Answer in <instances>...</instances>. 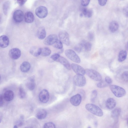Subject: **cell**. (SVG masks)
<instances>
[{
  "label": "cell",
  "mask_w": 128,
  "mask_h": 128,
  "mask_svg": "<svg viewBox=\"0 0 128 128\" xmlns=\"http://www.w3.org/2000/svg\"><path fill=\"white\" fill-rule=\"evenodd\" d=\"M85 108L89 112L92 114L98 116H102L103 112L102 110L98 106L92 104H87Z\"/></svg>",
  "instance_id": "6da1fadb"
},
{
  "label": "cell",
  "mask_w": 128,
  "mask_h": 128,
  "mask_svg": "<svg viewBox=\"0 0 128 128\" xmlns=\"http://www.w3.org/2000/svg\"><path fill=\"white\" fill-rule=\"evenodd\" d=\"M110 88L114 95L117 97H122L126 94L125 90L119 86L112 85L110 86Z\"/></svg>",
  "instance_id": "7a4b0ae2"
},
{
  "label": "cell",
  "mask_w": 128,
  "mask_h": 128,
  "mask_svg": "<svg viewBox=\"0 0 128 128\" xmlns=\"http://www.w3.org/2000/svg\"><path fill=\"white\" fill-rule=\"evenodd\" d=\"M86 74L92 79L95 81L101 80L102 77L101 74L95 70L90 69L85 70Z\"/></svg>",
  "instance_id": "3957f363"
},
{
  "label": "cell",
  "mask_w": 128,
  "mask_h": 128,
  "mask_svg": "<svg viewBox=\"0 0 128 128\" xmlns=\"http://www.w3.org/2000/svg\"><path fill=\"white\" fill-rule=\"evenodd\" d=\"M74 84L78 87L84 86L86 82V79L84 75L76 74L74 76L73 78Z\"/></svg>",
  "instance_id": "277c9868"
},
{
  "label": "cell",
  "mask_w": 128,
  "mask_h": 128,
  "mask_svg": "<svg viewBox=\"0 0 128 128\" xmlns=\"http://www.w3.org/2000/svg\"><path fill=\"white\" fill-rule=\"evenodd\" d=\"M65 53L66 56L72 61L76 63L80 62V58L73 50L71 49L66 50L65 51Z\"/></svg>",
  "instance_id": "5b68a950"
},
{
  "label": "cell",
  "mask_w": 128,
  "mask_h": 128,
  "mask_svg": "<svg viewBox=\"0 0 128 128\" xmlns=\"http://www.w3.org/2000/svg\"><path fill=\"white\" fill-rule=\"evenodd\" d=\"M58 36L60 40L62 43L68 46L70 45V42L69 35L67 32L65 31L60 32Z\"/></svg>",
  "instance_id": "8992f818"
},
{
  "label": "cell",
  "mask_w": 128,
  "mask_h": 128,
  "mask_svg": "<svg viewBox=\"0 0 128 128\" xmlns=\"http://www.w3.org/2000/svg\"><path fill=\"white\" fill-rule=\"evenodd\" d=\"M35 14L38 18H44L48 14V10L44 6H40L38 7L36 10Z\"/></svg>",
  "instance_id": "52a82bcc"
},
{
  "label": "cell",
  "mask_w": 128,
  "mask_h": 128,
  "mask_svg": "<svg viewBox=\"0 0 128 128\" xmlns=\"http://www.w3.org/2000/svg\"><path fill=\"white\" fill-rule=\"evenodd\" d=\"M13 18L16 22L17 23L21 22L24 18L23 12L20 10H15L13 14Z\"/></svg>",
  "instance_id": "ba28073f"
},
{
  "label": "cell",
  "mask_w": 128,
  "mask_h": 128,
  "mask_svg": "<svg viewBox=\"0 0 128 128\" xmlns=\"http://www.w3.org/2000/svg\"><path fill=\"white\" fill-rule=\"evenodd\" d=\"M49 94L48 91L46 89H43L40 93L38 97L40 101L42 103L47 102L49 98Z\"/></svg>",
  "instance_id": "9c48e42d"
},
{
  "label": "cell",
  "mask_w": 128,
  "mask_h": 128,
  "mask_svg": "<svg viewBox=\"0 0 128 128\" xmlns=\"http://www.w3.org/2000/svg\"><path fill=\"white\" fill-rule=\"evenodd\" d=\"M21 52L18 48H13L10 49L9 52L10 57L13 60L18 59L21 55Z\"/></svg>",
  "instance_id": "30bf717a"
},
{
  "label": "cell",
  "mask_w": 128,
  "mask_h": 128,
  "mask_svg": "<svg viewBox=\"0 0 128 128\" xmlns=\"http://www.w3.org/2000/svg\"><path fill=\"white\" fill-rule=\"evenodd\" d=\"M71 68L77 74L84 75L85 74V70L80 65L75 63H72L71 65Z\"/></svg>",
  "instance_id": "8fae6325"
},
{
  "label": "cell",
  "mask_w": 128,
  "mask_h": 128,
  "mask_svg": "<svg viewBox=\"0 0 128 128\" xmlns=\"http://www.w3.org/2000/svg\"><path fill=\"white\" fill-rule=\"evenodd\" d=\"M57 36L55 34H51L48 36L44 40V44L47 45L53 44L58 40Z\"/></svg>",
  "instance_id": "7c38bea8"
},
{
  "label": "cell",
  "mask_w": 128,
  "mask_h": 128,
  "mask_svg": "<svg viewBox=\"0 0 128 128\" xmlns=\"http://www.w3.org/2000/svg\"><path fill=\"white\" fill-rule=\"evenodd\" d=\"M82 98L79 94H77L72 96L70 98V101L71 103L74 106H77L80 104Z\"/></svg>",
  "instance_id": "4fadbf2b"
},
{
  "label": "cell",
  "mask_w": 128,
  "mask_h": 128,
  "mask_svg": "<svg viewBox=\"0 0 128 128\" xmlns=\"http://www.w3.org/2000/svg\"><path fill=\"white\" fill-rule=\"evenodd\" d=\"M10 41L6 35H3L0 36V47L4 48L9 45Z\"/></svg>",
  "instance_id": "5bb4252c"
},
{
  "label": "cell",
  "mask_w": 128,
  "mask_h": 128,
  "mask_svg": "<svg viewBox=\"0 0 128 128\" xmlns=\"http://www.w3.org/2000/svg\"><path fill=\"white\" fill-rule=\"evenodd\" d=\"M3 96L4 100L7 102H10L12 100L14 96V92L10 90L6 91Z\"/></svg>",
  "instance_id": "9a60e30c"
},
{
  "label": "cell",
  "mask_w": 128,
  "mask_h": 128,
  "mask_svg": "<svg viewBox=\"0 0 128 128\" xmlns=\"http://www.w3.org/2000/svg\"><path fill=\"white\" fill-rule=\"evenodd\" d=\"M63 65L67 69L70 70L71 67L70 63L64 57L60 56L56 60Z\"/></svg>",
  "instance_id": "2e32d148"
},
{
  "label": "cell",
  "mask_w": 128,
  "mask_h": 128,
  "mask_svg": "<svg viewBox=\"0 0 128 128\" xmlns=\"http://www.w3.org/2000/svg\"><path fill=\"white\" fill-rule=\"evenodd\" d=\"M26 85L27 87L29 90H34L35 86L34 77V76L28 78Z\"/></svg>",
  "instance_id": "e0dca14e"
},
{
  "label": "cell",
  "mask_w": 128,
  "mask_h": 128,
  "mask_svg": "<svg viewBox=\"0 0 128 128\" xmlns=\"http://www.w3.org/2000/svg\"><path fill=\"white\" fill-rule=\"evenodd\" d=\"M121 111L120 108H117L112 112L111 116L114 120L115 123H117L118 122V118L120 115Z\"/></svg>",
  "instance_id": "ac0fdd59"
},
{
  "label": "cell",
  "mask_w": 128,
  "mask_h": 128,
  "mask_svg": "<svg viewBox=\"0 0 128 128\" xmlns=\"http://www.w3.org/2000/svg\"><path fill=\"white\" fill-rule=\"evenodd\" d=\"M25 22L28 23H32L34 20V17L32 13L30 11L26 12L24 15Z\"/></svg>",
  "instance_id": "d6986e66"
},
{
  "label": "cell",
  "mask_w": 128,
  "mask_h": 128,
  "mask_svg": "<svg viewBox=\"0 0 128 128\" xmlns=\"http://www.w3.org/2000/svg\"><path fill=\"white\" fill-rule=\"evenodd\" d=\"M37 36L40 40L45 38L46 36V32L44 27L41 26L38 28L37 32Z\"/></svg>",
  "instance_id": "ffe728a7"
},
{
  "label": "cell",
  "mask_w": 128,
  "mask_h": 128,
  "mask_svg": "<svg viewBox=\"0 0 128 128\" xmlns=\"http://www.w3.org/2000/svg\"><path fill=\"white\" fill-rule=\"evenodd\" d=\"M116 105V101L112 98H108L106 102V106L107 108L109 110H112L114 108Z\"/></svg>",
  "instance_id": "44dd1931"
},
{
  "label": "cell",
  "mask_w": 128,
  "mask_h": 128,
  "mask_svg": "<svg viewBox=\"0 0 128 128\" xmlns=\"http://www.w3.org/2000/svg\"><path fill=\"white\" fill-rule=\"evenodd\" d=\"M82 46L83 50L86 52L91 50L92 48V44L90 42L85 40H82L80 43Z\"/></svg>",
  "instance_id": "7402d4cb"
},
{
  "label": "cell",
  "mask_w": 128,
  "mask_h": 128,
  "mask_svg": "<svg viewBox=\"0 0 128 128\" xmlns=\"http://www.w3.org/2000/svg\"><path fill=\"white\" fill-rule=\"evenodd\" d=\"M47 115L46 111L44 109H41L38 110L37 112L36 116L39 120H42L45 118Z\"/></svg>",
  "instance_id": "603a6c76"
},
{
  "label": "cell",
  "mask_w": 128,
  "mask_h": 128,
  "mask_svg": "<svg viewBox=\"0 0 128 128\" xmlns=\"http://www.w3.org/2000/svg\"><path fill=\"white\" fill-rule=\"evenodd\" d=\"M41 48L36 46H33L30 49V53L34 56L37 57L40 54Z\"/></svg>",
  "instance_id": "cb8c5ba5"
},
{
  "label": "cell",
  "mask_w": 128,
  "mask_h": 128,
  "mask_svg": "<svg viewBox=\"0 0 128 128\" xmlns=\"http://www.w3.org/2000/svg\"><path fill=\"white\" fill-rule=\"evenodd\" d=\"M30 68V65L28 62L25 61L23 62L20 66L21 71L24 72H26L28 71Z\"/></svg>",
  "instance_id": "d4e9b609"
},
{
  "label": "cell",
  "mask_w": 128,
  "mask_h": 128,
  "mask_svg": "<svg viewBox=\"0 0 128 128\" xmlns=\"http://www.w3.org/2000/svg\"><path fill=\"white\" fill-rule=\"evenodd\" d=\"M119 28V24L116 21H113L110 22L109 25V29L112 32L114 33L118 30Z\"/></svg>",
  "instance_id": "484cf974"
},
{
  "label": "cell",
  "mask_w": 128,
  "mask_h": 128,
  "mask_svg": "<svg viewBox=\"0 0 128 128\" xmlns=\"http://www.w3.org/2000/svg\"><path fill=\"white\" fill-rule=\"evenodd\" d=\"M127 52L126 50H121L119 53L118 56V60L120 62L124 61L126 58Z\"/></svg>",
  "instance_id": "4316f807"
},
{
  "label": "cell",
  "mask_w": 128,
  "mask_h": 128,
  "mask_svg": "<svg viewBox=\"0 0 128 128\" xmlns=\"http://www.w3.org/2000/svg\"><path fill=\"white\" fill-rule=\"evenodd\" d=\"M10 6V1H7L5 2L2 5V10L4 14L5 15L8 14Z\"/></svg>",
  "instance_id": "83f0119b"
},
{
  "label": "cell",
  "mask_w": 128,
  "mask_h": 128,
  "mask_svg": "<svg viewBox=\"0 0 128 128\" xmlns=\"http://www.w3.org/2000/svg\"><path fill=\"white\" fill-rule=\"evenodd\" d=\"M51 53L50 49L48 47H44L41 48L40 54L44 56H49Z\"/></svg>",
  "instance_id": "f1b7e54d"
},
{
  "label": "cell",
  "mask_w": 128,
  "mask_h": 128,
  "mask_svg": "<svg viewBox=\"0 0 128 128\" xmlns=\"http://www.w3.org/2000/svg\"><path fill=\"white\" fill-rule=\"evenodd\" d=\"M92 12L90 10L86 8H84L82 10V15H84L86 17L90 18L92 16Z\"/></svg>",
  "instance_id": "f546056e"
},
{
  "label": "cell",
  "mask_w": 128,
  "mask_h": 128,
  "mask_svg": "<svg viewBox=\"0 0 128 128\" xmlns=\"http://www.w3.org/2000/svg\"><path fill=\"white\" fill-rule=\"evenodd\" d=\"M18 95L20 98L21 99L24 98L26 96L25 92L21 86H20L19 88Z\"/></svg>",
  "instance_id": "4dcf8cb0"
},
{
  "label": "cell",
  "mask_w": 128,
  "mask_h": 128,
  "mask_svg": "<svg viewBox=\"0 0 128 128\" xmlns=\"http://www.w3.org/2000/svg\"><path fill=\"white\" fill-rule=\"evenodd\" d=\"M52 45L54 47L58 49H62L63 47L62 43L60 40H58Z\"/></svg>",
  "instance_id": "1f68e13d"
},
{
  "label": "cell",
  "mask_w": 128,
  "mask_h": 128,
  "mask_svg": "<svg viewBox=\"0 0 128 128\" xmlns=\"http://www.w3.org/2000/svg\"><path fill=\"white\" fill-rule=\"evenodd\" d=\"M24 116L21 115L20 116L19 120L16 122V125L18 127L22 126L24 123Z\"/></svg>",
  "instance_id": "d6a6232c"
},
{
  "label": "cell",
  "mask_w": 128,
  "mask_h": 128,
  "mask_svg": "<svg viewBox=\"0 0 128 128\" xmlns=\"http://www.w3.org/2000/svg\"><path fill=\"white\" fill-rule=\"evenodd\" d=\"M97 95V92L96 90H94L92 91L90 97V100L92 102H95Z\"/></svg>",
  "instance_id": "836d02e7"
},
{
  "label": "cell",
  "mask_w": 128,
  "mask_h": 128,
  "mask_svg": "<svg viewBox=\"0 0 128 128\" xmlns=\"http://www.w3.org/2000/svg\"><path fill=\"white\" fill-rule=\"evenodd\" d=\"M122 80L125 82H128V72L127 71L124 72L121 75Z\"/></svg>",
  "instance_id": "e575fe53"
},
{
  "label": "cell",
  "mask_w": 128,
  "mask_h": 128,
  "mask_svg": "<svg viewBox=\"0 0 128 128\" xmlns=\"http://www.w3.org/2000/svg\"><path fill=\"white\" fill-rule=\"evenodd\" d=\"M108 84L105 81H101L98 83L96 86L100 88H103L107 86Z\"/></svg>",
  "instance_id": "d590c367"
},
{
  "label": "cell",
  "mask_w": 128,
  "mask_h": 128,
  "mask_svg": "<svg viewBox=\"0 0 128 128\" xmlns=\"http://www.w3.org/2000/svg\"><path fill=\"white\" fill-rule=\"evenodd\" d=\"M43 127L44 128H55L56 127L54 123L50 122L45 124Z\"/></svg>",
  "instance_id": "8d00e7d4"
},
{
  "label": "cell",
  "mask_w": 128,
  "mask_h": 128,
  "mask_svg": "<svg viewBox=\"0 0 128 128\" xmlns=\"http://www.w3.org/2000/svg\"><path fill=\"white\" fill-rule=\"evenodd\" d=\"M74 48V50L78 53H80L83 50L82 47L80 43L76 46Z\"/></svg>",
  "instance_id": "74e56055"
},
{
  "label": "cell",
  "mask_w": 128,
  "mask_h": 128,
  "mask_svg": "<svg viewBox=\"0 0 128 128\" xmlns=\"http://www.w3.org/2000/svg\"><path fill=\"white\" fill-rule=\"evenodd\" d=\"M60 56L59 54L58 53H55L52 55L51 56L50 58L54 61H56Z\"/></svg>",
  "instance_id": "f35d334b"
},
{
  "label": "cell",
  "mask_w": 128,
  "mask_h": 128,
  "mask_svg": "<svg viewBox=\"0 0 128 128\" xmlns=\"http://www.w3.org/2000/svg\"><path fill=\"white\" fill-rule=\"evenodd\" d=\"M90 0H81L82 5L84 6H87L89 4Z\"/></svg>",
  "instance_id": "ab89813d"
},
{
  "label": "cell",
  "mask_w": 128,
  "mask_h": 128,
  "mask_svg": "<svg viewBox=\"0 0 128 128\" xmlns=\"http://www.w3.org/2000/svg\"><path fill=\"white\" fill-rule=\"evenodd\" d=\"M88 38L90 40H92L94 38V34L92 32H89L88 34Z\"/></svg>",
  "instance_id": "60d3db41"
},
{
  "label": "cell",
  "mask_w": 128,
  "mask_h": 128,
  "mask_svg": "<svg viewBox=\"0 0 128 128\" xmlns=\"http://www.w3.org/2000/svg\"><path fill=\"white\" fill-rule=\"evenodd\" d=\"M105 81L108 84H111L112 82V80L111 78L108 76L105 78Z\"/></svg>",
  "instance_id": "b9f144b4"
},
{
  "label": "cell",
  "mask_w": 128,
  "mask_h": 128,
  "mask_svg": "<svg viewBox=\"0 0 128 128\" xmlns=\"http://www.w3.org/2000/svg\"><path fill=\"white\" fill-rule=\"evenodd\" d=\"M16 2L20 6L24 5L27 0H16Z\"/></svg>",
  "instance_id": "7bdbcfd3"
},
{
  "label": "cell",
  "mask_w": 128,
  "mask_h": 128,
  "mask_svg": "<svg viewBox=\"0 0 128 128\" xmlns=\"http://www.w3.org/2000/svg\"><path fill=\"white\" fill-rule=\"evenodd\" d=\"M4 100L3 95L0 94V107L2 106L4 104Z\"/></svg>",
  "instance_id": "ee69618b"
},
{
  "label": "cell",
  "mask_w": 128,
  "mask_h": 128,
  "mask_svg": "<svg viewBox=\"0 0 128 128\" xmlns=\"http://www.w3.org/2000/svg\"><path fill=\"white\" fill-rule=\"evenodd\" d=\"M107 0H98L99 4L102 6H103L106 5Z\"/></svg>",
  "instance_id": "f6af8a7d"
},
{
  "label": "cell",
  "mask_w": 128,
  "mask_h": 128,
  "mask_svg": "<svg viewBox=\"0 0 128 128\" xmlns=\"http://www.w3.org/2000/svg\"><path fill=\"white\" fill-rule=\"evenodd\" d=\"M80 95L82 97V98H84V96H85V93L84 90H81V95Z\"/></svg>",
  "instance_id": "bcb514c9"
},
{
  "label": "cell",
  "mask_w": 128,
  "mask_h": 128,
  "mask_svg": "<svg viewBox=\"0 0 128 128\" xmlns=\"http://www.w3.org/2000/svg\"><path fill=\"white\" fill-rule=\"evenodd\" d=\"M124 12L125 14L127 16L128 15V8H125L124 10Z\"/></svg>",
  "instance_id": "7dc6e473"
},
{
  "label": "cell",
  "mask_w": 128,
  "mask_h": 128,
  "mask_svg": "<svg viewBox=\"0 0 128 128\" xmlns=\"http://www.w3.org/2000/svg\"><path fill=\"white\" fill-rule=\"evenodd\" d=\"M2 14H0V24L2 23Z\"/></svg>",
  "instance_id": "c3c4849f"
},
{
  "label": "cell",
  "mask_w": 128,
  "mask_h": 128,
  "mask_svg": "<svg viewBox=\"0 0 128 128\" xmlns=\"http://www.w3.org/2000/svg\"><path fill=\"white\" fill-rule=\"evenodd\" d=\"M2 116L0 112V123L1 122L2 120Z\"/></svg>",
  "instance_id": "681fc988"
},
{
  "label": "cell",
  "mask_w": 128,
  "mask_h": 128,
  "mask_svg": "<svg viewBox=\"0 0 128 128\" xmlns=\"http://www.w3.org/2000/svg\"><path fill=\"white\" fill-rule=\"evenodd\" d=\"M94 124L95 126H96L97 125V122H94Z\"/></svg>",
  "instance_id": "f907efd6"
},
{
  "label": "cell",
  "mask_w": 128,
  "mask_h": 128,
  "mask_svg": "<svg viewBox=\"0 0 128 128\" xmlns=\"http://www.w3.org/2000/svg\"><path fill=\"white\" fill-rule=\"evenodd\" d=\"M14 128H18V127L16 125H15L14 126Z\"/></svg>",
  "instance_id": "816d5d0a"
},
{
  "label": "cell",
  "mask_w": 128,
  "mask_h": 128,
  "mask_svg": "<svg viewBox=\"0 0 128 128\" xmlns=\"http://www.w3.org/2000/svg\"><path fill=\"white\" fill-rule=\"evenodd\" d=\"M1 76L0 75V80H1Z\"/></svg>",
  "instance_id": "f5cc1de1"
}]
</instances>
